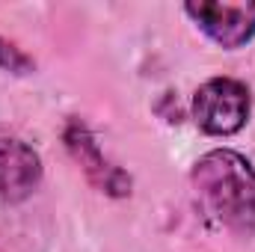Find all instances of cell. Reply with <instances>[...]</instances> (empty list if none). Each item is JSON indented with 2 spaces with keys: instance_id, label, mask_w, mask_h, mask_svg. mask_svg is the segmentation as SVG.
Returning a JSON list of instances; mask_svg holds the SVG:
<instances>
[{
  "instance_id": "cell-1",
  "label": "cell",
  "mask_w": 255,
  "mask_h": 252,
  "mask_svg": "<svg viewBox=\"0 0 255 252\" xmlns=\"http://www.w3.org/2000/svg\"><path fill=\"white\" fill-rule=\"evenodd\" d=\"M193 190L202 211L223 229L250 238L255 235V172L238 151H208L193 169Z\"/></svg>"
},
{
  "instance_id": "cell-2",
  "label": "cell",
  "mask_w": 255,
  "mask_h": 252,
  "mask_svg": "<svg viewBox=\"0 0 255 252\" xmlns=\"http://www.w3.org/2000/svg\"><path fill=\"white\" fill-rule=\"evenodd\" d=\"M193 119L214 136L238 133L250 119V89L232 77H214L202 83L193 98Z\"/></svg>"
},
{
  "instance_id": "cell-3",
  "label": "cell",
  "mask_w": 255,
  "mask_h": 252,
  "mask_svg": "<svg viewBox=\"0 0 255 252\" xmlns=\"http://www.w3.org/2000/svg\"><path fill=\"white\" fill-rule=\"evenodd\" d=\"M184 12L223 48H241L255 36V3H220V0H199L187 3Z\"/></svg>"
},
{
  "instance_id": "cell-4",
  "label": "cell",
  "mask_w": 255,
  "mask_h": 252,
  "mask_svg": "<svg viewBox=\"0 0 255 252\" xmlns=\"http://www.w3.org/2000/svg\"><path fill=\"white\" fill-rule=\"evenodd\" d=\"M42 163L39 154L12 136H0V205L24 202L39 187Z\"/></svg>"
},
{
  "instance_id": "cell-5",
  "label": "cell",
  "mask_w": 255,
  "mask_h": 252,
  "mask_svg": "<svg viewBox=\"0 0 255 252\" xmlns=\"http://www.w3.org/2000/svg\"><path fill=\"white\" fill-rule=\"evenodd\" d=\"M0 65L3 68H9V71H18V74H24L27 68H30V60L18 51V48H12V45H6L3 39H0Z\"/></svg>"
}]
</instances>
